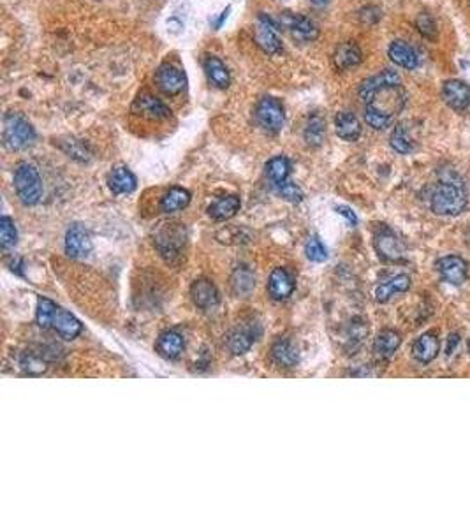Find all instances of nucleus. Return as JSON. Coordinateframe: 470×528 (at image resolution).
I'll list each match as a JSON object with an SVG mask.
<instances>
[{"mask_svg":"<svg viewBox=\"0 0 470 528\" xmlns=\"http://www.w3.org/2000/svg\"><path fill=\"white\" fill-rule=\"evenodd\" d=\"M405 99L402 85L384 86L365 103V122L377 130L388 129L405 106Z\"/></svg>","mask_w":470,"mask_h":528,"instance_id":"nucleus-1","label":"nucleus"},{"mask_svg":"<svg viewBox=\"0 0 470 528\" xmlns=\"http://www.w3.org/2000/svg\"><path fill=\"white\" fill-rule=\"evenodd\" d=\"M469 205L464 185L454 180H442L435 185L430 196V208L442 217H454L464 213Z\"/></svg>","mask_w":470,"mask_h":528,"instance_id":"nucleus-2","label":"nucleus"},{"mask_svg":"<svg viewBox=\"0 0 470 528\" xmlns=\"http://www.w3.org/2000/svg\"><path fill=\"white\" fill-rule=\"evenodd\" d=\"M4 145L9 150H23L35 140V130L20 113H9L4 118Z\"/></svg>","mask_w":470,"mask_h":528,"instance_id":"nucleus-3","label":"nucleus"},{"mask_svg":"<svg viewBox=\"0 0 470 528\" xmlns=\"http://www.w3.org/2000/svg\"><path fill=\"white\" fill-rule=\"evenodd\" d=\"M14 189L25 206L38 205L43 194L41 178H39L35 166L28 162H21L14 171Z\"/></svg>","mask_w":470,"mask_h":528,"instance_id":"nucleus-4","label":"nucleus"},{"mask_svg":"<svg viewBox=\"0 0 470 528\" xmlns=\"http://www.w3.org/2000/svg\"><path fill=\"white\" fill-rule=\"evenodd\" d=\"M375 252L386 263H400L405 257V245L388 225H381L374 235Z\"/></svg>","mask_w":470,"mask_h":528,"instance_id":"nucleus-5","label":"nucleus"},{"mask_svg":"<svg viewBox=\"0 0 470 528\" xmlns=\"http://www.w3.org/2000/svg\"><path fill=\"white\" fill-rule=\"evenodd\" d=\"M257 123L269 134H276L284 127V108L279 99L275 97H262L256 108Z\"/></svg>","mask_w":470,"mask_h":528,"instance_id":"nucleus-6","label":"nucleus"},{"mask_svg":"<svg viewBox=\"0 0 470 528\" xmlns=\"http://www.w3.org/2000/svg\"><path fill=\"white\" fill-rule=\"evenodd\" d=\"M280 27L286 28L294 39L303 43L315 41L319 38V28L308 16L298 13H282L280 14Z\"/></svg>","mask_w":470,"mask_h":528,"instance_id":"nucleus-7","label":"nucleus"},{"mask_svg":"<svg viewBox=\"0 0 470 528\" xmlns=\"http://www.w3.org/2000/svg\"><path fill=\"white\" fill-rule=\"evenodd\" d=\"M279 25L266 16L264 13H259L256 21V43L257 46L268 55L282 53V43L279 38Z\"/></svg>","mask_w":470,"mask_h":528,"instance_id":"nucleus-8","label":"nucleus"},{"mask_svg":"<svg viewBox=\"0 0 470 528\" xmlns=\"http://www.w3.org/2000/svg\"><path fill=\"white\" fill-rule=\"evenodd\" d=\"M94 243L89 229L82 224H74L65 232V252L72 259H85L92 254Z\"/></svg>","mask_w":470,"mask_h":528,"instance_id":"nucleus-9","label":"nucleus"},{"mask_svg":"<svg viewBox=\"0 0 470 528\" xmlns=\"http://www.w3.org/2000/svg\"><path fill=\"white\" fill-rule=\"evenodd\" d=\"M185 243L184 228L180 224H171V228L160 229L159 235L155 236V245L159 252L162 254L166 259H173L180 254V249Z\"/></svg>","mask_w":470,"mask_h":528,"instance_id":"nucleus-10","label":"nucleus"},{"mask_svg":"<svg viewBox=\"0 0 470 528\" xmlns=\"http://www.w3.org/2000/svg\"><path fill=\"white\" fill-rule=\"evenodd\" d=\"M435 266L444 282L451 286H461L469 279V263L460 256L440 257Z\"/></svg>","mask_w":470,"mask_h":528,"instance_id":"nucleus-11","label":"nucleus"},{"mask_svg":"<svg viewBox=\"0 0 470 528\" xmlns=\"http://www.w3.org/2000/svg\"><path fill=\"white\" fill-rule=\"evenodd\" d=\"M155 83L160 92L173 97L185 89V76L178 67L171 64H162L155 72Z\"/></svg>","mask_w":470,"mask_h":528,"instance_id":"nucleus-12","label":"nucleus"},{"mask_svg":"<svg viewBox=\"0 0 470 528\" xmlns=\"http://www.w3.org/2000/svg\"><path fill=\"white\" fill-rule=\"evenodd\" d=\"M50 327H53L64 340H74L79 333L83 331V324L76 319L71 312L64 310L55 303L52 319H50Z\"/></svg>","mask_w":470,"mask_h":528,"instance_id":"nucleus-13","label":"nucleus"},{"mask_svg":"<svg viewBox=\"0 0 470 528\" xmlns=\"http://www.w3.org/2000/svg\"><path fill=\"white\" fill-rule=\"evenodd\" d=\"M440 94L444 103L454 111H464L470 106V86L461 79H447Z\"/></svg>","mask_w":470,"mask_h":528,"instance_id":"nucleus-14","label":"nucleus"},{"mask_svg":"<svg viewBox=\"0 0 470 528\" xmlns=\"http://www.w3.org/2000/svg\"><path fill=\"white\" fill-rule=\"evenodd\" d=\"M191 298L194 305L201 310H211L220 301V294H218L217 287L211 280L199 279L191 286Z\"/></svg>","mask_w":470,"mask_h":528,"instance_id":"nucleus-15","label":"nucleus"},{"mask_svg":"<svg viewBox=\"0 0 470 528\" xmlns=\"http://www.w3.org/2000/svg\"><path fill=\"white\" fill-rule=\"evenodd\" d=\"M400 83H402V78H400L398 72L386 69V71H382L381 74H375V76H371V78L365 79V82L359 85L358 96L363 103H368V101H370L381 89H384V86H389V85H400Z\"/></svg>","mask_w":470,"mask_h":528,"instance_id":"nucleus-16","label":"nucleus"},{"mask_svg":"<svg viewBox=\"0 0 470 528\" xmlns=\"http://www.w3.org/2000/svg\"><path fill=\"white\" fill-rule=\"evenodd\" d=\"M294 287H296V283H294L293 275L286 268L273 269L268 280V291L273 300H287L294 293Z\"/></svg>","mask_w":470,"mask_h":528,"instance_id":"nucleus-17","label":"nucleus"},{"mask_svg":"<svg viewBox=\"0 0 470 528\" xmlns=\"http://www.w3.org/2000/svg\"><path fill=\"white\" fill-rule=\"evenodd\" d=\"M133 113L150 120H162L171 115L167 106L160 99H157V97L150 96V94H141V96H138V99L133 103Z\"/></svg>","mask_w":470,"mask_h":528,"instance_id":"nucleus-18","label":"nucleus"},{"mask_svg":"<svg viewBox=\"0 0 470 528\" xmlns=\"http://www.w3.org/2000/svg\"><path fill=\"white\" fill-rule=\"evenodd\" d=\"M439 352H440V340H439V337H437V333H433V331H428V333L421 335V337H419L413 345L414 359L419 363H423V365L432 363L433 359L439 356Z\"/></svg>","mask_w":470,"mask_h":528,"instance_id":"nucleus-19","label":"nucleus"},{"mask_svg":"<svg viewBox=\"0 0 470 528\" xmlns=\"http://www.w3.org/2000/svg\"><path fill=\"white\" fill-rule=\"evenodd\" d=\"M155 349L164 359H178L185 349V340L178 331L166 330L157 338Z\"/></svg>","mask_w":470,"mask_h":528,"instance_id":"nucleus-20","label":"nucleus"},{"mask_svg":"<svg viewBox=\"0 0 470 528\" xmlns=\"http://www.w3.org/2000/svg\"><path fill=\"white\" fill-rule=\"evenodd\" d=\"M363 52L356 41H345L337 46L333 53V64L338 71H347L362 64Z\"/></svg>","mask_w":470,"mask_h":528,"instance_id":"nucleus-21","label":"nucleus"},{"mask_svg":"<svg viewBox=\"0 0 470 528\" xmlns=\"http://www.w3.org/2000/svg\"><path fill=\"white\" fill-rule=\"evenodd\" d=\"M257 335H259V331H254L252 326L236 327V330H233L231 335L228 337L229 351L235 356L245 354V352L250 351L254 342L257 340Z\"/></svg>","mask_w":470,"mask_h":528,"instance_id":"nucleus-22","label":"nucleus"},{"mask_svg":"<svg viewBox=\"0 0 470 528\" xmlns=\"http://www.w3.org/2000/svg\"><path fill=\"white\" fill-rule=\"evenodd\" d=\"M108 185H109V189H111L113 194L122 196V194H130V192L136 191L138 180L129 167L120 166V167H115V169L109 173Z\"/></svg>","mask_w":470,"mask_h":528,"instance_id":"nucleus-23","label":"nucleus"},{"mask_svg":"<svg viewBox=\"0 0 470 528\" xmlns=\"http://www.w3.org/2000/svg\"><path fill=\"white\" fill-rule=\"evenodd\" d=\"M388 55H389V58H391L393 64H396L398 67L413 71V69H416L419 65L418 52L413 48V46L407 45L405 41H393L391 45H389Z\"/></svg>","mask_w":470,"mask_h":528,"instance_id":"nucleus-24","label":"nucleus"},{"mask_svg":"<svg viewBox=\"0 0 470 528\" xmlns=\"http://www.w3.org/2000/svg\"><path fill=\"white\" fill-rule=\"evenodd\" d=\"M410 283L413 282H410L409 275L393 276V279L386 280L381 286H377V289H375V300H377L379 303H386V301L391 300L395 294L407 293V291L410 289Z\"/></svg>","mask_w":470,"mask_h":528,"instance_id":"nucleus-25","label":"nucleus"},{"mask_svg":"<svg viewBox=\"0 0 470 528\" xmlns=\"http://www.w3.org/2000/svg\"><path fill=\"white\" fill-rule=\"evenodd\" d=\"M400 344H402V338L395 330H382L374 340L375 356L379 359L393 358V354L398 351Z\"/></svg>","mask_w":470,"mask_h":528,"instance_id":"nucleus-26","label":"nucleus"},{"mask_svg":"<svg viewBox=\"0 0 470 528\" xmlns=\"http://www.w3.org/2000/svg\"><path fill=\"white\" fill-rule=\"evenodd\" d=\"M335 130L344 141H358L362 136V123L351 111H342L335 118Z\"/></svg>","mask_w":470,"mask_h":528,"instance_id":"nucleus-27","label":"nucleus"},{"mask_svg":"<svg viewBox=\"0 0 470 528\" xmlns=\"http://www.w3.org/2000/svg\"><path fill=\"white\" fill-rule=\"evenodd\" d=\"M272 358L276 365L284 366V369H293L300 363V352L298 349L291 344L286 338H280L273 344L272 347Z\"/></svg>","mask_w":470,"mask_h":528,"instance_id":"nucleus-28","label":"nucleus"},{"mask_svg":"<svg viewBox=\"0 0 470 528\" xmlns=\"http://www.w3.org/2000/svg\"><path fill=\"white\" fill-rule=\"evenodd\" d=\"M256 287V275L249 266H236L231 275V289L236 296H249Z\"/></svg>","mask_w":470,"mask_h":528,"instance_id":"nucleus-29","label":"nucleus"},{"mask_svg":"<svg viewBox=\"0 0 470 528\" xmlns=\"http://www.w3.org/2000/svg\"><path fill=\"white\" fill-rule=\"evenodd\" d=\"M240 206H242V203H240L238 196H222L208 206V215L215 220H228L238 213Z\"/></svg>","mask_w":470,"mask_h":528,"instance_id":"nucleus-30","label":"nucleus"},{"mask_svg":"<svg viewBox=\"0 0 470 528\" xmlns=\"http://www.w3.org/2000/svg\"><path fill=\"white\" fill-rule=\"evenodd\" d=\"M203 65H205V72L208 76V79L217 89H228L229 83H231V76H229L228 67H225L220 58L208 55L205 58V62H203Z\"/></svg>","mask_w":470,"mask_h":528,"instance_id":"nucleus-31","label":"nucleus"},{"mask_svg":"<svg viewBox=\"0 0 470 528\" xmlns=\"http://www.w3.org/2000/svg\"><path fill=\"white\" fill-rule=\"evenodd\" d=\"M189 203H191V192H189L187 189L173 187L162 196V199H160V210H162L164 213H174V211L187 208Z\"/></svg>","mask_w":470,"mask_h":528,"instance_id":"nucleus-32","label":"nucleus"},{"mask_svg":"<svg viewBox=\"0 0 470 528\" xmlns=\"http://www.w3.org/2000/svg\"><path fill=\"white\" fill-rule=\"evenodd\" d=\"M48 359L39 352H23L18 358V369L28 375H43L48 370Z\"/></svg>","mask_w":470,"mask_h":528,"instance_id":"nucleus-33","label":"nucleus"},{"mask_svg":"<svg viewBox=\"0 0 470 528\" xmlns=\"http://www.w3.org/2000/svg\"><path fill=\"white\" fill-rule=\"evenodd\" d=\"M303 137L305 141H307L308 147L312 148H317L323 145L324 137H326V122L323 120V116L312 115L310 118H308Z\"/></svg>","mask_w":470,"mask_h":528,"instance_id":"nucleus-34","label":"nucleus"},{"mask_svg":"<svg viewBox=\"0 0 470 528\" xmlns=\"http://www.w3.org/2000/svg\"><path fill=\"white\" fill-rule=\"evenodd\" d=\"M291 173V162L282 155L279 157H273L268 160L266 164V174L269 176V180L273 181V185H279L282 181H286L289 178Z\"/></svg>","mask_w":470,"mask_h":528,"instance_id":"nucleus-35","label":"nucleus"},{"mask_svg":"<svg viewBox=\"0 0 470 528\" xmlns=\"http://www.w3.org/2000/svg\"><path fill=\"white\" fill-rule=\"evenodd\" d=\"M389 143H391L393 150L398 152V154H402V155L410 154V152L414 150V141L403 123H398V125L393 129L391 137H389Z\"/></svg>","mask_w":470,"mask_h":528,"instance_id":"nucleus-36","label":"nucleus"},{"mask_svg":"<svg viewBox=\"0 0 470 528\" xmlns=\"http://www.w3.org/2000/svg\"><path fill=\"white\" fill-rule=\"evenodd\" d=\"M60 148L69 155L71 159L78 160V162H89L90 157V150L86 148L85 143H82L79 140H74V137H67L65 141H62Z\"/></svg>","mask_w":470,"mask_h":528,"instance_id":"nucleus-37","label":"nucleus"},{"mask_svg":"<svg viewBox=\"0 0 470 528\" xmlns=\"http://www.w3.org/2000/svg\"><path fill=\"white\" fill-rule=\"evenodd\" d=\"M18 242V231L16 225H14L13 218L2 217L0 218V243H2V249H11V247L16 245Z\"/></svg>","mask_w":470,"mask_h":528,"instance_id":"nucleus-38","label":"nucleus"},{"mask_svg":"<svg viewBox=\"0 0 470 528\" xmlns=\"http://www.w3.org/2000/svg\"><path fill=\"white\" fill-rule=\"evenodd\" d=\"M416 28L419 34L423 35L428 41H437L439 38V32H437V23L432 18V14L428 13H419L416 18Z\"/></svg>","mask_w":470,"mask_h":528,"instance_id":"nucleus-39","label":"nucleus"},{"mask_svg":"<svg viewBox=\"0 0 470 528\" xmlns=\"http://www.w3.org/2000/svg\"><path fill=\"white\" fill-rule=\"evenodd\" d=\"M305 254H307L308 259L313 261V263H324V261L328 259L326 247H324L323 242H320L319 238H315V236H312L307 242V245H305Z\"/></svg>","mask_w":470,"mask_h":528,"instance_id":"nucleus-40","label":"nucleus"},{"mask_svg":"<svg viewBox=\"0 0 470 528\" xmlns=\"http://www.w3.org/2000/svg\"><path fill=\"white\" fill-rule=\"evenodd\" d=\"M276 192H279V196H282L286 201L289 203H301L303 201V192H301V189L298 187L296 184H293V181L286 180L282 181V184L275 185Z\"/></svg>","mask_w":470,"mask_h":528,"instance_id":"nucleus-41","label":"nucleus"},{"mask_svg":"<svg viewBox=\"0 0 470 528\" xmlns=\"http://www.w3.org/2000/svg\"><path fill=\"white\" fill-rule=\"evenodd\" d=\"M337 211L342 215V217L347 218V222L351 225L358 224V217H356V213L351 208H349V206H337Z\"/></svg>","mask_w":470,"mask_h":528,"instance_id":"nucleus-42","label":"nucleus"},{"mask_svg":"<svg viewBox=\"0 0 470 528\" xmlns=\"http://www.w3.org/2000/svg\"><path fill=\"white\" fill-rule=\"evenodd\" d=\"M458 344H460V335L458 333H451L447 337V344H446V354L451 356L454 351H457Z\"/></svg>","mask_w":470,"mask_h":528,"instance_id":"nucleus-43","label":"nucleus"},{"mask_svg":"<svg viewBox=\"0 0 470 528\" xmlns=\"http://www.w3.org/2000/svg\"><path fill=\"white\" fill-rule=\"evenodd\" d=\"M229 11H231V7H228V9H225V11H222L220 16H218V20L215 21V23H213V28H215V30H218V28L222 27V23H224V20H225V18H228Z\"/></svg>","mask_w":470,"mask_h":528,"instance_id":"nucleus-44","label":"nucleus"},{"mask_svg":"<svg viewBox=\"0 0 470 528\" xmlns=\"http://www.w3.org/2000/svg\"><path fill=\"white\" fill-rule=\"evenodd\" d=\"M312 2L313 4H324V2H328V0H312Z\"/></svg>","mask_w":470,"mask_h":528,"instance_id":"nucleus-45","label":"nucleus"}]
</instances>
